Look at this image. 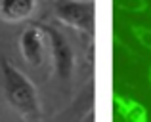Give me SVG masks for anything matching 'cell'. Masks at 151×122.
<instances>
[{
  "mask_svg": "<svg viewBox=\"0 0 151 122\" xmlns=\"http://www.w3.org/2000/svg\"><path fill=\"white\" fill-rule=\"evenodd\" d=\"M55 15L63 25L84 34L94 33V0H59Z\"/></svg>",
  "mask_w": 151,
  "mask_h": 122,
  "instance_id": "2",
  "label": "cell"
},
{
  "mask_svg": "<svg viewBox=\"0 0 151 122\" xmlns=\"http://www.w3.org/2000/svg\"><path fill=\"white\" fill-rule=\"evenodd\" d=\"M147 76H149V82H151V67H149V73H147Z\"/></svg>",
  "mask_w": 151,
  "mask_h": 122,
  "instance_id": "9",
  "label": "cell"
},
{
  "mask_svg": "<svg viewBox=\"0 0 151 122\" xmlns=\"http://www.w3.org/2000/svg\"><path fill=\"white\" fill-rule=\"evenodd\" d=\"M2 80L6 101L23 118H38L42 113L37 86L8 59H2Z\"/></svg>",
  "mask_w": 151,
  "mask_h": 122,
  "instance_id": "1",
  "label": "cell"
},
{
  "mask_svg": "<svg viewBox=\"0 0 151 122\" xmlns=\"http://www.w3.org/2000/svg\"><path fill=\"white\" fill-rule=\"evenodd\" d=\"M44 42L46 34L42 27H27L19 36V52H21L25 63L31 67H38L44 56Z\"/></svg>",
  "mask_w": 151,
  "mask_h": 122,
  "instance_id": "4",
  "label": "cell"
},
{
  "mask_svg": "<svg viewBox=\"0 0 151 122\" xmlns=\"http://www.w3.org/2000/svg\"><path fill=\"white\" fill-rule=\"evenodd\" d=\"M115 6L122 11H130V14H144L149 10L147 0H113Z\"/></svg>",
  "mask_w": 151,
  "mask_h": 122,
  "instance_id": "7",
  "label": "cell"
},
{
  "mask_svg": "<svg viewBox=\"0 0 151 122\" xmlns=\"http://www.w3.org/2000/svg\"><path fill=\"white\" fill-rule=\"evenodd\" d=\"M37 0H0V19L6 23H21L33 15Z\"/></svg>",
  "mask_w": 151,
  "mask_h": 122,
  "instance_id": "5",
  "label": "cell"
},
{
  "mask_svg": "<svg viewBox=\"0 0 151 122\" xmlns=\"http://www.w3.org/2000/svg\"><path fill=\"white\" fill-rule=\"evenodd\" d=\"M115 105H117L119 115H121L124 120H130V122L147 120V111L144 109V105L138 103V101H134V99H130V97L117 96L115 97Z\"/></svg>",
  "mask_w": 151,
  "mask_h": 122,
  "instance_id": "6",
  "label": "cell"
},
{
  "mask_svg": "<svg viewBox=\"0 0 151 122\" xmlns=\"http://www.w3.org/2000/svg\"><path fill=\"white\" fill-rule=\"evenodd\" d=\"M46 34V42L50 46L52 52V61H54V71L55 76L59 80H69L73 74V67H75V54L71 44L67 42V38L63 36L59 31L52 29V27H42Z\"/></svg>",
  "mask_w": 151,
  "mask_h": 122,
  "instance_id": "3",
  "label": "cell"
},
{
  "mask_svg": "<svg viewBox=\"0 0 151 122\" xmlns=\"http://www.w3.org/2000/svg\"><path fill=\"white\" fill-rule=\"evenodd\" d=\"M132 34L136 36V40L140 42L144 48L151 50V29L149 27H144V25H132L130 27Z\"/></svg>",
  "mask_w": 151,
  "mask_h": 122,
  "instance_id": "8",
  "label": "cell"
}]
</instances>
